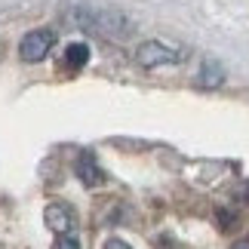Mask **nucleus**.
<instances>
[{"label":"nucleus","mask_w":249,"mask_h":249,"mask_svg":"<svg viewBox=\"0 0 249 249\" xmlns=\"http://www.w3.org/2000/svg\"><path fill=\"white\" fill-rule=\"evenodd\" d=\"M86 62H89V46H86V43H68V46H65L62 65H65L68 71H77V68H83Z\"/></svg>","instance_id":"7"},{"label":"nucleus","mask_w":249,"mask_h":249,"mask_svg":"<svg viewBox=\"0 0 249 249\" xmlns=\"http://www.w3.org/2000/svg\"><path fill=\"white\" fill-rule=\"evenodd\" d=\"M71 25L83 28V31H92V34H102V37H129L132 31V22L117 9H74L68 16Z\"/></svg>","instance_id":"1"},{"label":"nucleus","mask_w":249,"mask_h":249,"mask_svg":"<svg viewBox=\"0 0 249 249\" xmlns=\"http://www.w3.org/2000/svg\"><path fill=\"white\" fill-rule=\"evenodd\" d=\"M105 249H132V246H129V243H123L120 237H111V240L105 243Z\"/></svg>","instance_id":"9"},{"label":"nucleus","mask_w":249,"mask_h":249,"mask_svg":"<svg viewBox=\"0 0 249 249\" xmlns=\"http://www.w3.org/2000/svg\"><path fill=\"white\" fill-rule=\"evenodd\" d=\"M200 86H206V89H215V86H222L225 83V68H222V62L218 59H203V65H200Z\"/></svg>","instance_id":"6"},{"label":"nucleus","mask_w":249,"mask_h":249,"mask_svg":"<svg viewBox=\"0 0 249 249\" xmlns=\"http://www.w3.org/2000/svg\"><path fill=\"white\" fill-rule=\"evenodd\" d=\"M43 222H46V228H50L55 237H62V234H71L74 231L77 218H74V209L68 203H50V206L43 209Z\"/></svg>","instance_id":"4"},{"label":"nucleus","mask_w":249,"mask_h":249,"mask_svg":"<svg viewBox=\"0 0 249 249\" xmlns=\"http://www.w3.org/2000/svg\"><path fill=\"white\" fill-rule=\"evenodd\" d=\"M55 46V31L53 28H34V31H28L22 37V43H18V59L28 62V65H37L43 62L50 50Z\"/></svg>","instance_id":"3"},{"label":"nucleus","mask_w":249,"mask_h":249,"mask_svg":"<svg viewBox=\"0 0 249 249\" xmlns=\"http://www.w3.org/2000/svg\"><path fill=\"white\" fill-rule=\"evenodd\" d=\"M231 249H249V240H237V243H234Z\"/></svg>","instance_id":"10"},{"label":"nucleus","mask_w":249,"mask_h":249,"mask_svg":"<svg viewBox=\"0 0 249 249\" xmlns=\"http://www.w3.org/2000/svg\"><path fill=\"white\" fill-rule=\"evenodd\" d=\"M74 172H77V178L83 181L86 188H99V185H105V172H102L99 160H95L89 151L77 157V163H74Z\"/></svg>","instance_id":"5"},{"label":"nucleus","mask_w":249,"mask_h":249,"mask_svg":"<svg viewBox=\"0 0 249 249\" xmlns=\"http://www.w3.org/2000/svg\"><path fill=\"white\" fill-rule=\"evenodd\" d=\"M185 59V53L172 43H163V40H142L136 46V62L142 68H160V65H178Z\"/></svg>","instance_id":"2"},{"label":"nucleus","mask_w":249,"mask_h":249,"mask_svg":"<svg viewBox=\"0 0 249 249\" xmlns=\"http://www.w3.org/2000/svg\"><path fill=\"white\" fill-rule=\"evenodd\" d=\"M53 249H80V240L74 234H62L59 240H55V246Z\"/></svg>","instance_id":"8"}]
</instances>
